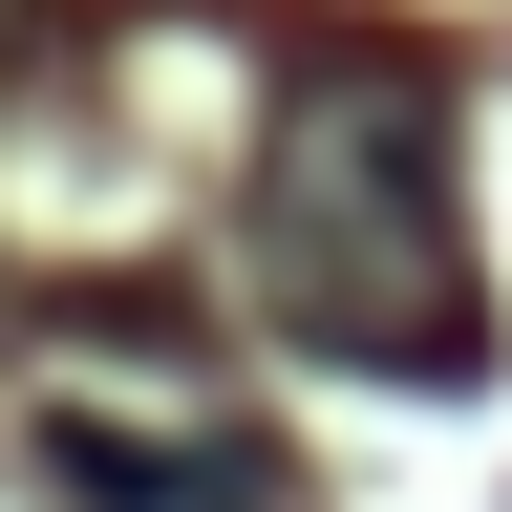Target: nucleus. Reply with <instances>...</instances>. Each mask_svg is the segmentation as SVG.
Here are the masks:
<instances>
[{
  "label": "nucleus",
  "instance_id": "nucleus-3",
  "mask_svg": "<svg viewBox=\"0 0 512 512\" xmlns=\"http://www.w3.org/2000/svg\"><path fill=\"white\" fill-rule=\"evenodd\" d=\"M0 43H22V0H0Z\"/></svg>",
  "mask_w": 512,
  "mask_h": 512
},
{
  "label": "nucleus",
  "instance_id": "nucleus-1",
  "mask_svg": "<svg viewBox=\"0 0 512 512\" xmlns=\"http://www.w3.org/2000/svg\"><path fill=\"white\" fill-rule=\"evenodd\" d=\"M256 299L320 363L384 384H470L491 363V278H470V192H448V86L384 43H320L278 86V150H256Z\"/></svg>",
  "mask_w": 512,
  "mask_h": 512
},
{
  "label": "nucleus",
  "instance_id": "nucleus-2",
  "mask_svg": "<svg viewBox=\"0 0 512 512\" xmlns=\"http://www.w3.org/2000/svg\"><path fill=\"white\" fill-rule=\"evenodd\" d=\"M43 470L86 512H256V448H171V427H107V406H64Z\"/></svg>",
  "mask_w": 512,
  "mask_h": 512
}]
</instances>
